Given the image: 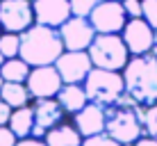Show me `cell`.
<instances>
[{
    "label": "cell",
    "instance_id": "33",
    "mask_svg": "<svg viewBox=\"0 0 157 146\" xmlns=\"http://www.w3.org/2000/svg\"><path fill=\"white\" fill-rule=\"evenodd\" d=\"M0 37H2V28H0Z\"/></svg>",
    "mask_w": 157,
    "mask_h": 146
},
{
    "label": "cell",
    "instance_id": "10",
    "mask_svg": "<svg viewBox=\"0 0 157 146\" xmlns=\"http://www.w3.org/2000/svg\"><path fill=\"white\" fill-rule=\"evenodd\" d=\"M28 89L32 94V98L39 101V98H57L59 89L64 87L62 82V75L57 73L55 64L50 66H34L28 75Z\"/></svg>",
    "mask_w": 157,
    "mask_h": 146
},
{
    "label": "cell",
    "instance_id": "7",
    "mask_svg": "<svg viewBox=\"0 0 157 146\" xmlns=\"http://www.w3.org/2000/svg\"><path fill=\"white\" fill-rule=\"evenodd\" d=\"M34 5L30 0H0V28L2 32L23 34L34 25Z\"/></svg>",
    "mask_w": 157,
    "mask_h": 146
},
{
    "label": "cell",
    "instance_id": "22",
    "mask_svg": "<svg viewBox=\"0 0 157 146\" xmlns=\"http://www.w3.org/2000/svg\"><path fill=\"white\" fill-rule=\"evenodd\" d=\"M100 0H71V14L80 18H89V14L96 9Z\"/></svg>",
    "mask_w": 157,
    "mask_h": 146
},
{
    "label": "cell",
    "instance_id": "2",
    "mask_svg": "<svg viewBox=\"0 0 157 146\" xmlns=\"http://www.w3.org/2000/svg\"><path fill=\"white\" fill-rule=\"evenodd\" d=\"M62 53H64V44H62V37H59V30H55V28L34 23L30 30H25L21 34V55L18 57H23L32 69L55 64Z\"/></svg>",
    "mask_w": 157,
    "mask_h": 146
},
{
    "label": "cell",
    "instance_id": "23",
    "mask_svg": "<svg viewBox=\"0 0 157 146\" xmlns=\"http://www.w3.org/2000/svg\"><path fill=\"white\" fill-rule=\"evenodd\" d=\"M141 18L150 25L153 30H157V0H141Z\"/></svg>",
    "mask_w": 157,
    "mask_h": 146
},
{
    "label": "cell",
    "instance_id": "25",
    "mask_svg": "<svg viewBox=\"0 0 157 146\" xmlns=\"http://www.w3.org/2000/svg\"><path fill=\"white\" fill-rule=\"evenodd\" d=\"M121 2H123V9H125L128 21L130 18H141V14H144L141 0H121Z\"/></svg>",
    "mask_w": 157,
    "mask_h": 146
},
{
    "label": "cell",
    "instance_id": "3",
    "mask_svg": "<svg viewBox=\"0 0 157 146\" xmlns=\"http://www.w3.org/2000/svg\"><path fill=\"white\" fill-rule=\"evenodd\" d=\"M105 135L116 139L123 146H132L144 137L141 105H116L105 107Z\"/></svg>",
    "mask_w": 157,
    "mask_h": 146
},
{
    "label": "cell",
    "instance_id": "14",
    "mask_svg": "<svg viewBox=\"0 0 157 146\" xmlns=\"http://www.w3.org/2000/svg\"><path fill=\"white\" fill-rule=\"evenodd\" d=\"M71 121L84 139L94 137V135H100V132H105V107L86 103L78 114L71 116Z\"/></svg>",
    "mask_w": 157,
    "mask_h": 146
},
{
    "label": "cell",
    "instance_id": "24",
    "mask_svg": "<svg viewBox=\"0 0 157 146\" xmlns=\"http://www.w3.org/2000/svg\"><path fill=\"white\" fill-rule=\"evenodd\" d=\"M82 146H123V144H118L116 139H112L109 135H105V132H100V135H94V137H86Z\"/></svg>",
    "mask_w": 157,
    "mask_h": 146
},
{
    "label": "cell",
    "instance_id": "20",
    "mask_svg": "<svg viewBox=\"0 0 157 146\" xmlns=\"http://www.w3.org/2000/svg\"><path fill=\"white\" fill-rule=\"evenodd\" d=\"M0 53H2L7 59L18 57L21 55V34L2 32V37H0Z\"/></svg>",
    "mask_w": 157,
    "mask_h": 146
},
{
    "label": "cell",
    "instance_id": "30",
    "mask_svg": "<svg viewBox=\"0 0 157 146\" xmlns=\"http://www.w3.org/2000/svg\"><path fill=\"white\" fill-rule=\"evenodd\" d=\"M150 53H153V55L157 57V30H155V39H153V50H150Z\"/></svg>",
    "mask_w": 157,
    "mask_h": 146
},
{
    "label": "cell",
    "instance_id": "27",
    "mask_svg": "<svg viewBox=\"0 0 157 146\" xmlns=\"http://www.w3.org/2000/svg\"><path fill=\"white\" fill-rule=\"evenodd\" d=\"M12 107L7 105V103H5L2 98H0V126H7L9 123V116H12Z\"/></svg>",
    "mask_w": 157,
    "mask_h": 146
},
{
    "label": "cell",
    "instance_id": "16",
    "mask_svg": "<svg viewBox=\"0 0 157 146\" xmlns=\"http://www.w3.org/2000/svg\"><path fill=\"white\" fill-rule=\"evenodd\" d=\"M57 101H59V105L64 107V112H66L68 116L78 114L86 103H89L84 85H64V87L59 89V94H57Z\"/></svg>",
    "mask_w": 157,
    "mask_h": 146
},
{
    "label": "cell",
    "instance_id": "34",
    "mask_svg": "<svg viewBox=\"0 0 157 146\" xmlns=\"http://www.w3.org/2000/svg\"><path fill=\"white\" fill-rule=\"evenodd\" d=\"M30 2H34V0H30Z\"/></svg>",
    "mask_w": 157,
    "mask_h": 146
},
{
    "label": "cell",
    "instance_id": "6",
    "mask_svg": "<svg viewBox=\"0 0 157 146\" xmlns=\"http://www.w3.org/2000/svg\"><path fill=\"white\" fill-rule=\"evenodd\" d=\"M89 21L96 34H121L128 23V16L121 0H100L89 14Z\"/></svg>",
    "mask_w": 157,
    "mask_h": 146
},
{
    "label": "cell",
    "instance_id": "11",
    "mask_svg": "<svg viewBox=\"0 0 157 146\" xmlns=\"http://www.w3.org/2000/svg\"><path fill=\"white\" fill-rule=\"evenodd\" d=\"M59 37H62L64 50H89L91 41L96 39V30L89 18L71 16L59 28Z\"/></svg>",
    "mask_w": 157,
    "mask_h": 146
},
{
    "label": "cell",
    "instance_id": "17",
    "mask_svg": "<svg viewBox=\"0 0 157 146\" xmlns=\"http://www.w3.org/2000/svg\"><path fill=\"white\" fill-rule=\"evenodd\" d=\"M7 128L16 135V139H28V137H32V128H34V107L25 105V107L14 110L12 116H9Z\"/></svg>",
    "mask_w": 157,
    "mask_h": 146
},
{
    "label": "cell",
    "instance_id": "19",
    "mask_svg": "<svg viewBox=\"0 0 157 146\" xmlns=\"http://www.w3.org/2000/svg\"><path fill=\"white\" fill-rule=\"evenodd\" d=\"M30 71H32V66L23 57L5 59V64L0 66V75H2L5 82H28Z\"/></svg>",
    "mask_w": 157,
    "mask_h": 146
},
{
    "label": "cell",
    "instance_id": "28",
    "mask_svg": "<svg viewBox=\"0 0 157 146\" xmlns=\"http://www.w3.org/2000/svg\"><path fill=\"white\" fill-rule=\"evenodd\" d=\"M16 146H48L43 139H34V137H28V139H18Z\"/></svg>",
    "mask_w": 157,
    "mask_h": 146
},
{
    "label": "cell",
    "instance_id": "18",
    "mask_svg": "<svg viewBox=\"0 0 157 146\" xmlns=\"http://www.w3.org/2000/svg\"><path fill=\"white\" fill-rule=\"evenodd\" d=\"M0 98L7 103L12 110H18V107H25V105L34 103L25 82H5L2 89H0Z\"/></svg>",
    "mask_w": 157,
    "mask_h": 146
},
{
    "label": "cell",
    "instance_id": "8",
    "mask_svg": "<svg viewBox=\"0 0 157 146\" xmlns=\"http://www.w3.org/2000/svg\"><path fill=\"white\" fill-rule=\"evenodd\" d=\"M55 69L62 75L64 85H84L94 64H91V57L86 50H64L55 62Z\"/></svg>",
    "mask_w": 157,
    "mask_h": 146
},
{
    "label": "cell",
    "instance_id": "26",
    "mask_svg": "<svg viewBox=\"0 0 157 146\" xmlns=\"http://www.w3.org/2000/svg\"><path fill=\"white\" fill-rule=\"evenodd\" d=\"M16 135L9 130L7 126H0V146H16Z\"/></svg>",
    "mask_w": 157,
    "mask_h": 146
},
{
    "label": "cell",
    "instance_id": "13",
    "mask_svg": "<svg viewBox=\"0 0 157 146\" xmlns=\"http://www.w3.org/2000/svg\"><path fill=\"white\" fill-rule=\"evenodd\" d=\"M34 21L39 25L59 30L71 18V0H34Z\"/></svg>",
    "mask_w": 157,
    "mask_h": 146
},
{
    "label": "cell",
    "instance_id": "9",
    "mask_svg": "<svg viewBox=\"0 0 157 146\" xmlns=\"http://www.w3.org/2000/svg\"><path fill=\"white\" fill-rule=\"evenodd\" d=\"M32 107H34V128H32L34 139H43L48 135V130H52L59 123L71 119L64 112V107L59 105L57 98H39L32 103Z\"/></svg>",
    "mask_w": 157,
    "mask_h": 146
},
{
    "label": "cell",
    "instance_id": "29",
    "mask_svg": "<svg viewBox=\"0 0 157 146\" xmlns=\"http://www.w3.org/2000/svg\"><path fill=\"white\" fill-rule=\"evenodd\" d=\"M132 146H157V139H150V137H141L139 142H134Z\"/></svg>",
    "mask_w": 157,
    "mask_h": 146
},
{
    "label": "cell",
    "instance_id": "32",
    "mask_svg": "<svg viewBox=\"0 0 157 146\" xmlns=\"http://www.w3.org/2000/svg\"><path fill=\"white\" fill-rule=\"evenodd\" d=\"M2 85H5V80H2V75H0V89H2Z\"/></svg>",
    "mask_w": 157,
    "mask_h": 146
},
{
    "label": "cell",
    "instance_id": "1",
    "mask_svg": "<svg viewBox=\"0 0 157 146\" xmlns=\"http://www.w3.org/2000/svg\"><path fill=\"white\" fill-rule=\"evenodd\" d=\"M123 80L125 94L132 96L137 105H157V57L153 53L130 57L128 66L123 69Z\"/></svg>",
    "mask_w": 157,
    "mask_h": 146
},
{
    "label": "cell",
    "instance_id": "15",
    "mask_svg": "<svg viewBox=\"0 0 157 146\" xmlns=\"http://www.w3.org/2000/svg\"><path fill=\"white\" fill-rule=\"evenodd\" d=\"M43 142L48 146H82L84 137L78 132V128H75L73 121L68 119V121L59 123L57 128L48 130V135L43 137Z\"/></svg>",
    "mask_w": 157,
    "mask_h": 146
},
{
    "label": "cell",
    "instance_id": "12",
    "mask_svg": "<svg viewBox=\"0 0 157 146\" xmlns=\"http://www.w3.org/2000/svg\"><path fill=\"white\" fill-rule=\"evenodd\" d=\"M123 41H125L128 50L132 57L137 55H148L153 50V39H155V30L146 23L144 18H130L125 23V28L121 32Z\"/></svg>",
    "mask_w": 157,
    "mask_h": 146
},
{
    "label": "cell",
    "instance_id": "31",
    "mask_svg": "<svg viewBox=\"0 0 157 146\" xmlns=\"http://www.w3.org/2000/svg\"><path fill=\"white\" fill-rule=\"evenodd\" d=\"M5 59H7V57H5L2 53H0V66H2V64H5Z\"/></svg>",
    "mask_w": 157,
    "mask_h": 146
},
{
    "label": "cell",
    "instance_id": "5",
    "mask_svg": "<svg viewBox=\"0 0 157 146\" xmlns=\"http://www.w3.org/2000/svg\"><path fill=\"white\" fill-rule=\"evenodd\" d=\"M84 91L86 98L94 105L109 107L121 101L125 94V80L123 73L118 71H105V69H91V73L84 80Z\"/></svg>",
    "mask_w": 157,
    "mask_h": 146
},
{
    "label": "cell",
    "instance_id": "21",
    "mask_svg": "<svg viewBox=\"0 0 157 146\" xmlns=\"http://www.w3.org/2000/svg\"><path fill=\"white\" fill-rule=\"evenodd\" d=\"M141 126H144V137L157 139V105L141 107Z\"/></svg>",
    "mask_w": 157,
    "mask_h": 146
},
{
    "label": "cell",
    "instance_id": "4",
    "mask_svg": "<svg viewBox=\"0 0 157 146\" xmlns=\"http://www.w3.org/2000/svg\"><path fill=\"white\" fill-rule=\"evenodd\" d=\"M86 53L91 57L94 69L118 71V73H123V69L128 66L130 57H132L121 34H96Z\"/></svg>",
    "mask_w": 157,
    "mask_h": 146
}]
</instances>
